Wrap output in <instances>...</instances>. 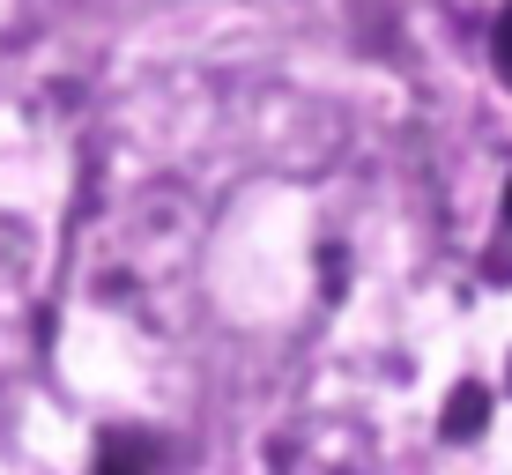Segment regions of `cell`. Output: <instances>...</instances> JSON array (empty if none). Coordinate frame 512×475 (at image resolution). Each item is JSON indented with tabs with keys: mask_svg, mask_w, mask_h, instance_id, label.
I'll use <instances>...</instances> for the list:
<instances>
[{
	"mask_svg": "<svg viewBox=\"0 0 512 475\" xmlns=\"http://www.w3.org/2000/svg\"><path fill=\"white\" fill-rule=\"evenodd\" d=\"M490 52H498V75L512 82V8L498 15V30H490Z\"/></svg>",
	"mask_w": 512,
	"mask_h": 475,
	"instance_id": "2",
	"label": "cell"
},
{
	"mask_svg": "<svg viewBox=\"0 0 512 475\" xmlns=\"http://www.w3.org/2000/svg\"><path fill=\"white\" fill-rule=\"evenodd\" d=\"M505 216H512V186H505Z\"/></svg>",
	"mask_w": 512,
	"mask_h": 475,
	"instance_id": "3",
	"label": "cell"
},
{
	"mask_svg": "<svg viewBox=\"0 0 512 475\" xmlns=\"http://www.w3.org/2000/svg\"><path fill=\"white\" fill-rule=\"evenodd\" d=\"M475 424H483V394L468 386V394H453V409H446V431L461 438V431H475Z\"/></svg>",
	"mask_w": 512,
	"mask_h": 475,
	"instance_id": "1",
	"label": "cell"
}]
</instances>
